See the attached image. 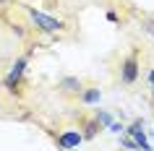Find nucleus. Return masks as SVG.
<instances>
[{"label":"nucleus","instance_id":"nucleus-2","mask_svg":"<svg viewBox=\"0 0 154 151\" xmlns=\"http://www.w3.org/2000/svg\"><path fill=\"white\" fill-rule=\"evenodd\" d=\"M24 68H26V57H21V60L13 63L11 73L5 76V89H8V91H16V83H18V78L24 76Z\"/></svg>","mask_w":154,"mask_h":151},{"label":"nucleus","instance_id":"nucleus-13","mask_svg":"<svg viewBox=\"0 0 154 151\" xmlns=\"http://www.w3.org/2000/svg\"><path fill=\"white\" fill-rule=\"evenodd\" d=\"M149 83H152V86H154V71L149 73Z\"/></svg>","mask_w":154,"mask_h":151},{"label":"nucleus","instance_id":"nucleus-5","mask_svg":"<svg viewBox=\"0 0 154 151\" xmlns=\"http://www.w3.org/2000/svg\"><path fill=\"white\" fill-rule=\"evenodd\" d=\"M123 81L125 83H133L136 81V76H138V63H136V57H128L125 63H123Z\"/></svg>","mask_w":154,"mask_h":151},{"label":"nucleus","instance_id":"nucleus-8","mask_svg":"<svg viewBox=\"0 0 154 151\" xmlns=\"http://www.w3.org/2000/svg\"><path fill=\"white\" fill-rule=\"evenodd\" d=\"M97 130H99V122H97V120H91L89 125H86V133H84V138H94V135H97Z\"/></svg>","mask_w":154,"mask_h":151},{"label":"nucleus","instance_id":"nucleus-11","mask_svg":"<svg viewBox=\"0 0 154 151\" xmlns=\"http://www.w3.org/2000/svg\"><path fill=\"white\" fill-rule=\"evenodd\" d=\"M123 146H128V149H138V146H136V141H133V138H123Z\"/></svg>","mask_w":154,"mask_h":151},{"label":"nucleus","instance_id":"nucleus-12","mask_svg":"<svg viewBox=\"0 0 154 151\" xmlns=\"http://www.w3.org/2000/svg\"><path fill=\"white\" fill-rule=\"evenodd\" d=\"M107 128H110L112 133H123V125H118V122H110V125H107Z\"/></svg>","mask_w":154,"mask_h":151},{"label":"nucleus","instance_id":"nucleus-7","mask_svg":"<svg viewBox=\"0 0 154 151\" xmlns=\"http://www.w3.org/2000/svg\"><path fill=\"white\" fill-rule=\"evenodd\" d=\"M99 96H102V94H99V89H86V91L81 94V99H84L86 104H97Z\"/></svg>","mask_w":154,"mask_h":151},{"label":"nucleus","instance_id":"nucleus-3","mask_svg":"<svg viewBox=\"0 0 154 151\" xmlns=\"http://www.w3.org/2000/svg\"><path fill=\"white\" fill-rule=\"evenodd\" d=\"M128 133L133 135V141H136V146L141 151H152V146H149V141H146V135H144V122H141V120H136V122L128 128Z\"/></svg>","mask_w":154,"mask_h":151},{"label":"nucleus","instance_id":"nucleus-10","mask_svg":"<svg viewBox=\"0 0 154 151\" xmlns=\"http://www.w3.org/2000/svg\"><path fill=\"white\" fill-rule=\"evenodd\" d=\"M144 32H149L154 37V21H144Z\"/></svg>","mask_w":154,"mask_h":151},{"label":"nucleus","instance_id":"nucleus-4","mask_svg":"<svg viewBox=\"0 0 154 151\" xmlns=\"http://www.w3.org/2000/svg\"><path fill=\"white\" fill-rule=\"evenodd\" d=\"M81 138H84V135L76 133V130H65V133L57 138V146H60V149H65V151H68V149H76V146L81 143Z\"/></svg>","mask_w":154,"mask_h":151},{"label":"nucleus","instance_id":"nucleus-6","mask_svg":"<svg viewBox=\"0 0 154 151\" xmlns=\"http://www.w3.org/2000/svg\"><path fill=\"white\" fill-rule=\"evenodd\" d=\"M60 89L71 94V91H81V83H79V78H63L60 81Z\"/></svg>","mask_w":154,"mask_h":151},{"label":"nucleus","instance_id":"nucleus-1","mask_svg":"<svg viewBox=\"0 0 154 151\" xmlns=\"http://www.w3.org/2000/svg\"><path fill=\"white\" fill-rule=\"evenodd\" d=\"M29 16H32V21L37 24V29H42V32H60V29H63V21H60V18H52V16H47V13H42V11L29 8Z\"/></svg>","mask_w":154,"mask_h":151},{"label":"nucleus","instance_id":"nucleus-9","mask_svg":"<svg viewBox=\"0 0 154 151\" xmlns=\"http://www.w3.org/2000/svg\"><path fill=\"white\" fill-rule=\"evenodd\" d=\"M97 122H102V125H110V122H112L110 112H97Z\"/></svg>","mask_w":154,"mask_h":151}]
</instances>
